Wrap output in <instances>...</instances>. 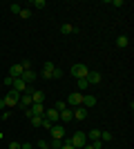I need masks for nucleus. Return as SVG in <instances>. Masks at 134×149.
Listing matches in <instances>:
<instances>
[{"label": "nucleus", "mask_w": 134, "mask_h": 149, "mask_svg": "<svg viewBox=\"0 0 134 149\" xmlns=\"http://www.w3.org/2000/svg\"><path fill=\"white\" fill-rule=\"evenodd\" d=\"M38 149H49V145L45 143V140H38Z\"/></svg>", "instance_id": "obj_34"}, {"label": "nucleus", "mask_w": 134, "mask_h": 149, "mask_svg": "<svg viewBox=\"0 0 134 149\" xmlns=\"http://www.w3.org/2000/svg\"><path fill=\"white\" fill-rule=\"evenodd\" d=\"M43 100H45V93L40 91V89H34V93H32V102H40V105H43Z\"/></svg>", "instance_id": "obj_19"}, {"label": "nucleus", "mask_w": 134, "mask_h": 149, "mask_svg": "<svg viewBox=\"0 0 134 149\" xmlns=\"http://www.w3.org/2000/svg\"><path fill=\"white\" fill-rule=\"evenodd\" d=\"M32 5H34V7H36V9H43V7H45V5H47V2H45V0H34Z\"/></svg>", "instance_id": "obj_28"}, {"label": "nucleus", "mask_w": 134, "mask_h": 149, "mask_svg": "<svg viewBox=\"0 0 134 149\" xmlns=\"http://www.w3.org/2000/svg\"><path fill=\"white\" fill-rule=\"evenodd\" d=\"M34 102H32V96L29 93H20V100H18V107H22V109H29Z\"/></svg>", "instance_id": "obj_10"}, {"label": "nucleus", "mask_w": 134, "mask_h": 149, "mask_svg": "<svg viewBox=\"0 0 134 149\" xmlns=\"http://www.w3.org/2000/svg\"><path fill=\"white\" fill-rule=\"evenodd\" d=\"M9 149H20V143H18V140H13V143H9Z\"/></svg>", "instance_id": "obj_33"}, {"label": "nucleus", "mask_w": 134, "mask_h": 149, "mask_svg": "<svg viewBox=\"0 0 134 149\" xmlns=\"http://www.w3.org/2000/svg\"><path fill=\"white\" fill-rule=\"evenodd\" d=\"M76 87H78V91L83 93V91H85V89H87V87H89V82H87V80H85V78H78V80H76Z\"/></svg>", "instance_id": "obj_21"}, {"label": "nucleus", "mask_w": 134, "mask_h": 149, "mask_svg": "<svg viewBox=\"0 0 134 149\" xmlns=\"http://www.w3.org/2000/svg\"><path fill=\"white\" fill-rule=\"evenodd\" d=\"M9 116H11V113L7 111V109H5V111H0V123H5V120H9Z\"/></svg>", "instance_id": "obj_29"}, {"label": "nucleus", "mask_w": 134, "mask_h": 149, "mask_svg": "<svg viewBox=\"0 0 134 149\" xmlns=\"http://www.w3.org/2000/svg\"><path fill=\"white\" fill-rule=\"evenodd\" d=\"M20 78H22V80H25L27 85H32V82L36 80V78H38V74H36L34 69H25V71H22V76H20Z\"/></svg>", "instance_id": "obj_9"}, {"label": "nucleus", "mask_w": 134, "mask_h": 149, "mask_svg": "<svg viewBox=\"0 0 134 149\" xmlns=\"http://www.w3.org/2000/svg\"><path fill=\"white\" fill-rule=\"evenodd\" d=\"M11 89H16L18 93H25V89H27V82L22 80V78H13V85H11Z\"/></svg>", "instance_id": "obj_13"}, {"label": "nucleus", "mask_w": 134, "mask_h": 149, "mask_svg": "<svg viewBox=\"0 0 134 149\" xmlns=\"http://www.w3.org/2000/svg\"><path fill=\"white\" fill-rule=\"evenodd\" d=\"M29 111H32V116H43L45 118V107L40 105V102H34V105L29 107Z\"/></svg>", "instance_id": "obj_15"}, {"label": "nucleus", "mask_w": 134, "mask_h": 149, "mask_svg": "<svg viewBox=\"0 0 134 149\" xmlns=\"http://www.w3.org/2000/svg\"><path fill=\"white\" fill-rule=\"evenodd\" d=\"M85 80H87L89 85H101L103 76H101V71H89V74L85 76Z\"/></svg>", "instance_id": "obj_7"}, {"label": "nucleus", "mask_w": 134, "mask_h": 149, "mask_svg": "<svg viewBox=\"0 0 134 149\" xmlns=\"http://www.w3.org/2000/svg\"><path fill=\"white\" fill-rule=\"evenodd\" d=\"M128 45H130V38L128 36H119V38H116V47H119V49H125Z\"/></svg>", "instance_id": "obj_20"}, {"label": "nucleus", "mask_w": 134, "mask_h": 149, "mask_svg": "<svg viewBox=\"0 0 134 149\" xmlns=\"http://www.w3.org/2000/svg\"><path fill=\"white\" fill-rule=\"evenodd\" d=\"M7 107H5V98H0V111H5Z\"/></svg>", "instance_id": "obj_39"}, {"label": "nucleus", "mask_w": 134, "mask_h": 149, "mask_svg": "<svg viewBox=\"0 0 134 149\" xmlns=\"http://www.w3.org/2000/svg\"><path fill=\"white\" fill-rule=\"evenodd\" d=\"M20 67H22V69H32V60H22V62H20Z\"/></svg>", "instance_id": "obj_31"}, {"label": "nucleus", "mask_w": 134, "mask_h": 149, "mask_svg": "<svg viewBox=\"0 0 134 149\" xmlns=\"http://www.w3.org/2000/svg\"><path fill=\"white\" fill-rule=\"evenodd\" d=\"M20 9H22V7H20L18 2H13V5H9V11H11V13H20Z\"/></svg>", "instance_id": "obj_27"}, {"label": "nucleus", "mask_w": 134, "mask_h": 149, "mask_svg": "<svg viewBox=\"0 0 134 149\" xmlns=\"http://www.w3.org/2000/svg\"><path fill=\"white\" fill-rule=\"evenodd\" d=\"M22 71H25V69L20 67V62H16V65H11V67H9V76H11V78H20V76H22Z\"/></svg>", "instance_id": "obj_14"}, {"label": "nucleus", "mask_w": 134, "mask_h": 149, "mask_svg": "<svg viewBox=\"0 0 134 149\" xmlns=\"http://www.w3.org/2000/svg\"><path fill=\"white\" fill-rule=\"evenodd\" d=\"M60 149H74V147L69 145V140H63V147H60Z\"/></svg>", "instance_id": "obj_37"}, {"label": "nucleus", "mask_w": 134, "mask_h": 149, "mask_svg": "<svg viewBox=\"0 0 134 149\" xmlns=\"http://www.w3.org/2000/svg\"><path fill=\"white\" fill-rule=\"evenodd\" d=\"M96 105V96H83V107L85 109H92Z\"/></svg>", "instance_id": "obj_18"}, {"label": "nucleus", "mask_w": 134, "mask_h": 149, "mask_svg": "<svg viewBox=\"0 0 134 149\" xmlns=\"http://www.w3.org/2000/svg\"><path fill=\"white\" fill-rule=\"evenodd\" d=\"M2 138H5V134H2V131H0V140H2Z\"/></svg>", "instance_id": "obj_41"}, {"label": "nucleus", "mask_w": 134, "mask_h": 149, "mask_svg": "<svg viewBox=\"0 0 134 149\" xmlns=\"http://www.w3.org/2000/svg\"><path fill=\"white\" fill-rule=\"evenodd\" d=\"M89 74V69L85 67V65H81V62H78V65H74V67H72V76H74V78H85V76Z\"/></svg>", "instance_id": "obj_5"}, {"label": "nucleus", "mask_w": 134, "mask_h": 149, "mask_svg": "<svg viewBox=\"0 0 134 149\" xmlns=\"http://www.w3.org/2000/svg\"><path fill=\"white\" fill-rule=\"evenodd\" d=\"M29 120H32V125H34V127H40V123H43V116H32Z\"/></svg>", "instance_id": "obj_26"}, {"label": "nucleus", "mask_w": 134, "mask_h": 149, "mask_svg": "<svg viewBox=\"0 0 134 149\" xmlns=\"http://www.w3.org/2000/svg\"><path fill=\"white\" fill-rule=\"evenodd\" d=\"M69 145L74 149H83L85 145H87V136H85V131H76V134L69 138Z\"/></svg>", "instance_id": "obj_1"}, {"label": "nucleus", "mask_w": 134, "mask_h": 149, "mask_svg": "<svg viewBox=\"0 0 134 149\" xmlns=\"http://www.w3.org/2000/svg\"><path fill=\"white\" fill-rule=\"evenodd\" d=\"M18 100H20V93L16 89H9L5 93V107L7 109H11V107H18Z\"/></svg>", "instance_id": "obj_2"}, {"label": "nucleus", "mask_w": 134, "mask_h": 149, "mask_svg": "<svg viewBox=\"0 0 134 149\" xmlns=\"http://www.w3.org/2000/svg\"><path fill=\"white\" fill-rule=\"evenodd\" d=\"M58 118H60V123H72L74 120V111L67 107V109H63V111L58 113Z\"/></svg>", "instance_id": "obj_12"}, {"label": "nucleus", "mask_w": 134, "mask_h": 149, "mask_svg": "<svg viewBox=\"0 0 134 149\" xmlns=\"http://www.w3.org/2000/svg\"><path fill=\"white\" fill-rule=\"evenodd\" d=\"M20 149H34V147H32L29 143H22V145H20Z\"/></svg>", "instance_id": "obj_38"}, {"label": "nucleus", "mask_w": 134, "mask_h": 149, "mask_svg": "<svg viewBox=\"0 0 134 149\" xmlns=\"http://www.w3.org/2000/svg\"><path fill=\"white\" fill-rule=\"evenodd\" d=\"M54 109H56V111L60 113L63 109H67V102H65V100H56V105H54Z\"/></svg>", "instance_id": "obj_22"}, {"label": "nucleus", "mask_w": 134, "mask_h": 149, "mask_svg": "<svg viewBox=\"0 0 134 149\" xmlns=\"http://www.w3.org/2000/svg\"><path fill=\"white\" fill-rule=\"evenodd\" d=\"M76 27L69 25V22H65V25H60V33H65V36H69V33H76Z\"/></svg>", "instance_id": "obj_17"}, {"label": "nucleus", "mask_w": 134, "mask_h": 149, "mask_svg": "<svg viewBox=\"0 0 134 149\" xmlns=\"http://www.w3.org/2000/svg\"><path fill=\"white\" fill-rule=\"evenodd\" d=\"M112 140V131H103L101 129V143H109Z\"/></svg>", "instance_id": "obj_23"}, {"label": "nucleus", "mask_w": 134, "mask_h": 149, "mask_svg": "<svg viewBox=\"0 0 134 149\" xmlns=\"http://www.w3.org/2000/svg\"><path fill=\"white\" fill-rule=\"evenodd\" d=\"M11 85H13V78H11V76H7V78H5V87L11 89Z\"/></svg>", "instance_id": "obj_32"}, {"label": "nucleus", "mask_w": 134, "mask_h": 149, "mask_svg": "<svg viewBox=\"0 0 134 149\" xmlns=\"http://www.w3.org/2000/svg\"><path fill=\"white\" fill-rule=\"evenodd\" d=\"M92 147H94V149H101L103 143H101V140H94V143H92Z\"/></svg>", "instance_id": "obj_36"}, {"label": "nucleus", "mask_w": 134, "mask_h": 149, "mask_svg": "<svg viewBox=\"0 0 134 149\" xmlns=\"http://www.w3.org/2000/svg\"><path fill=\"white\" fill-rule=\"evenodd\" d=\"M56 78H63V71H60L58 67H56V71H54V80H56Z\"/></svg>", "instance_id": "obj_35"}, {"label": "nucleus", "mask_w": 134, "mask_h": 149, "mask_svg": "<svg viewBox=\"0 0 134 149\" xmlns=\"http://www.w3.org/2000/svg\"><path fill=\"white\" fill-rule=\"evenodd\" d=\"M54 71H56V65L51 60H47L43 65V71H40V78H45V80H54Z\"/></svg>", "instance_id": "obj_3"}, {"label": "nucleus", "mask_w": 134, "mask_h": 149, "mask_svg": "<svg viewBox=\"0 0 134 149\" xmlns=\"http://www.w3.org/2000/svg\"><path fill=\"white\" fill-rule=\"evenodd\" d=\"M22 20H27V18H32V9H20V13H18Z\"/></svg>", "instance_id": "obj_25"}, {"label": "nucleus", "mask_w": 134, "mask_h": 149, "mask_svg": "<svg viewBox=\"0 0 134 149\" xmlns=\"http://www.w3.org/2000/svg\"><path fill=\"white\" fill-rule=\"evenodd\" d=\"M40 127H43V129H51V123L47 118H43V123H40Z\"/></svg>", "instance_id": "obj_30"}, {"label": "nucleus", "mask_w": 134, "mask_h": 149, "mask_svg": "<svg viewBox=\"0 0 134 149\" xmlns=\"http://www.w3.org/2000/svg\"><path fill=\"white\" fill-rule=\"evenodd\" d=\"M85 136H87V143L101 140V129H89V131H85Z\"/></svg>", "instance_id": "obj_16"}, {"label": "nucleus", "mask_w": 134, "mask_h": 149, "mask_svg": "<svg viewBox=\"0 0 134 149\" xmlns=\"http://www.w3.org/2000/svg\"><path fill=\"white\" fill-rule=\"evenodd\" d=\"M49 145V149H60L63 147V140H56V138H51V143H47Z\"/></svg>", "instance_id": "obj_24"}, {"label": "nucleus", "mask_w": 134, "mask_h": 149, "mask_svg": "<svg viewBox=\"0 0 134 149\" xmlns=\"http://www.w3.org/2000/svg\"><path fill=\"white\" fill-rule=\"evenodd\" d=\"M83 149H94V147H92V143H87V145H85Z\"/></svg>", "instance_id": "obj_40"}, {"label": "nucleus", "mask_w": 134, "mask_h": 149, "mask_svg": "<svg viewBox=\"0 0 134 149\" xmlns=\"http://www.w3.org/2000/svg\"><path fill=\"white\" fill-rule=\"evenodd\" d=\"M72 111H74V120H85V118H87V109H85L83 105H81V107H74Z\"/></svg>", "instance_id": "obj_11"}, {"label": "nucleus", "mask_w": 134, "mask_h": 149, "mask_svg": "<svg viewBox=\"0 0 134 149\" xmlns=\"http://www.w3.org/2000/svg\"><path fill=\"white\" fill-rule=\"evenodd\" d=\"M51 138H56V140H63L65 138V127L63 125H51Z\"/></svg>", "instance_id": "obj_6"}, {"label": "nucleus", "mask_w": 134, "mask_h": 149, "mask_svg": "<svg viewBox=\"0 0 134 149\" xmlns=\"http://www.w3.org/2000/svg\"><path fill=\"white\" fill-rule=\"evenodd\" d=\"M65 102H67V107H69V109H74V107H81V105H83V93H81V91L69 93Z\"/></svg>", "instance_id": "obj_4"}, {"label": "nucleus", "mask_w": 134, "mask_h": 149, "mask_svg": "<svg viewBox=\"0 0 134 149\" xmlns=\"http://www.w3.org/2000/svg\"><path fill=\"white\" fill-rule=\"evenodd\" d=\"M45 118L49 120L51 125H58V123H60V118H58V111L54 109V107H51V109H45Z\"/></svg>", "instance_id": "obj_8"}]
</instances>
